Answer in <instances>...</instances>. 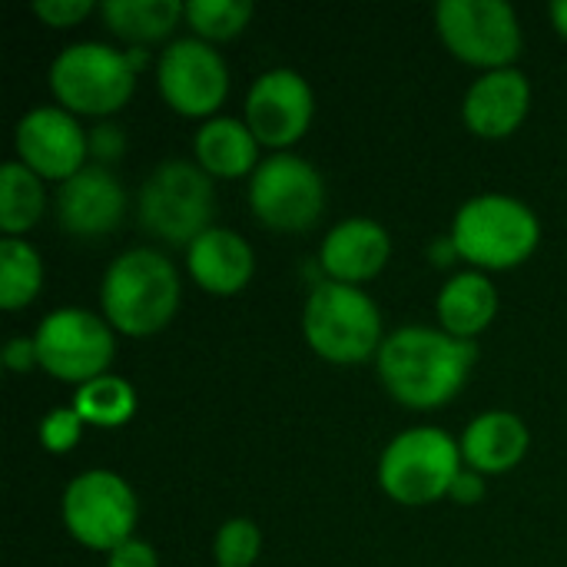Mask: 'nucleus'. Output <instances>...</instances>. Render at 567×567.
I'll use <instances>...</instances> for the list:
<instances>
[{"mask_svg": "<svg viewBox=\"0 0 567 567\" xmlns=\"http://www.w3.org/2000/svg\"><path fill=\"white\" fill-rule=\"evenodd\" d=\"M478 346L432 326H402L385 336L375 369L385 392L415 412L449 405L468 382Z\"/></svg>", "mask_w": 567, "mask_h": 567, "instance_id": "1", "label": "nucleus"}, {"mask_svg": "<svg viewBox=\"0 0 567 567\" xmlns=\"http://www.w3.org/2000/svg\"><path fill=\"white\" fill-rule=\"evenodd\" d=\"M183 299L176 266L153 246L120 252L100 282V309L113 332L146 339L163 332Z\"/></svg>", "mask_w": 567, "mask_h": 567, "instance_id": "2", "label": "nucleus"}, {"mask_svg": "<svg viewBox=\"0 0 567 567\" xmlns=\"http://www.w3.org/2000/svg\"><path fill=\"white\" fill-rule=\"evenodd\" d=\"M452 243L462 262L478 272H505L525 266L538 243V213L508 193H478L465 199L452 219Z\"/></svg>", "mask_w": 567, "mask_h": 567, "instance_id": "3", "label": "nucleus"}, {"mask_svg": "<svg viewBox=\"0 0 567 567\" xmlns=\"http://www.w3.org/2000/svg\"><path fill=\"white\" fill-rule=\"evenodd\" d=\"M309 349L332 365H359L379 355L385 332L375 299L362 286L322 279L309 289L302 309Z\"/></svg>", "mask_w": 567, "mask_h": 567, "instance_id": "4", "label": "nucleus"}, {"mask_svg": "<svg viewBox=\"0 0 567 567\" xmlns=\"http://www.w3.org/2000/svg\"><path fill=\"white\" fill-rule=\"evenodd\" d=\"M136 216L150 236L189 249L206 229H213V216H216L213 176L199 163L179 156L163 159L136 193Z\"/></svg>", "mask_w": 567, "mask_h": 567, "instance_id": "5", "label": "nucleus"}, {"mask_svg": "<svg viewBox=\"0 0 567 567\" xmlns=\"http://www.w3.org/2000/svg\"><path fill=\"white\" fill-rule=\"evenodd\" d=\"M50 90L56 106L70 110L73 116H96L110 120L120 113L136 90V70L126 50H116L100 40H80L63 47L50 70Z\"/></svg>", "mask_w": 567, "mask_h": 567, "instance_id": "6", "label": "nucleus"}, {"mask_svg": "<svg viewBox=\"0 0 567 567\" xmlns=\"http://www.w3.org/2000/svg\"><path fill=\"white\" fill-rule=\"evenodd\" d=\"M462 472V445L432 425L399 432L379 455V485L405 508H425L449 498Z\"/></svg>", "mask_w": 567, "mask_h": 567, "instance_id": "7", "label": "nucleus"}, {"mask_svg": "<svg viewBox=\"0 0 567 567\" xmlns=\"http://www.w3.org/2000/svg\"><path fill=\"white\" fill-rule=\"evenodd\" d=\"M60 515L76 545L110 555L123 542L136 538L140 502L123 475L110 468H86L63 488Z\"/></svg>", "mask_w": 567, "mask_h": 567, "instance_id": "8", "label": "nucleus"}, {"mask_svg": "<svg viewBox=\"0 0 567 567\" xmlns=\"http://www.w3.org/2000/svg\"><path fill=\"white\" fill-rule=\"evenodd\" d=\"M33 346L40 369L76 389L106 375L116 355L113 326L103 316L76 306L47 312L33 332Z\"/></svg>", "mask_w": 567, "mask_h": 567, "instance_id": "9", "label": "nucleus"}, {"mask_svg": "<svg viewBox=\"0 0 567 567\" xmlns=\"http://www.w3.org/2000/svg\"><path fill=\"white\" fill-rule=\"evenodd\" d=\"M435 30L452 56L482 73L515 66L522 53V20L505 0H442Z\"/></svg>", "mask_w": 567, "mask_h": 567, "instance_id": "10", "label": "nucleus"}, {"mask_svg": "<svg viewBox=\"0 0 567 567\" xmlns=\"http://www.w3.org/2000/svg\"><path fill=\"white\" fill-rule=\"evenodd\" d=\"M249 209L272 233H306L326 213V179L296 153H269L249 176Z\"/></svg>", "mask_w": 567, "mask_h": 567, "instance_id": "11", "label": "nucleus"}, {"mask_svg": "<svg viewBox=\"0 0 567 567\" xmlns=\"http://www.w3.org/2000/svg\"><path fill=\"white\" fill-rule=\"evenodd\" d=\"M156 90L166 106L189 120H213L229 93V66L223 53L199 40L179 37L156 56Z\"/></svg>", "mask_w": 567, "mask_h": 567, "instance_id": "12", "label": "nucleus"}, {"mask_svg": "<svg viewBox=\"0 0 567 567\" xmlns=\"http://www.w3.org/2000/svg\"><path fill=\"white\" fill-rule=\"evenodd\" d=\"M312 116L316 90L292 66H272L259 73L246 93L243 120L259 146H269L272 153H289V146H296L309 133Z\"/></svg>", "mask_w": 567, "mask_h": 567, "instance_id": "13", "label": "nucleus"}, {"mask_svg": "<svg viewBox=\"0 0 567 567\" xmlns=\"http://www.w3.org/2000/svg\"><path fill=\"white\" fill-rule=\"evenodd\" d=\"M13 150L43 183H66L90 159V130L63 106H33L13 126Z\"/></svg>", "mask_w": 567, "mask_h": 567, "instance_id": "14", "label": "nucleus"}, {"mask_svg": "<svg viewBox=\"0 0 567 567\" xmlns=\"http://www.w3.org/2000/svg\"><path fill=\"white\" fill-rule=\"evenodd\" d=\"M130 196L110 166L86 163L76 176L56 189V219L76 239H96L113 233L126 219Z\"/></svg>", "mask_w": 567, "mask_h": 567, "instance_id": "15", "label": "nucleus"}, {"mask_svg": "<svg viewBox=\"0 0 567 567\" xmlns=\"http://www.w3.org/2000/svg\"><path fill=\"white\" fill-rule=\"evenodd\" d=\"M532 113V80L518 66L482 73L462 100V120L478 140H508Z\"/></svg>", "mask_w": 567, "mask_h": 567, "instance_id": "16", "label": "nucleus"}, {"mask_svg": "<svg viewBox=\"0 0 567 567\" xmlns=\"http://www.w3.org/2000/svg\"><path fill=\"white\" fill-rule=\"evenodd\" d=\"M392 259V236L382 223L369 216H349L336 223L319 246V266L326 279L362 286L375 279Z\"/></svg>", "mask_w": 567, "mask_h": 567, "instance_id": "17", "label": "nucleus"}, {"mask_svg": "<svg viewBox=\"0 0 567 567\" xmlns=\"http://www.w3.org/2000/svg\"><path fill=\"white\" fill-rule=\"evenodd\" d=\"M186 269L203 292L226 299L249 286L256 272V252L236 229L213 226L186 249Z\"/></svg>", "mask_w": 567, "mask_h": 567, "instance_id": "18", "label": "nucleus"}, {"mask_svg": "<svg viewBox=\"0 0 567 567\" xmlns=\"http://www.w3.org/2000/svg\"><path fill=\"white\" fill-rule=\"evenodd\" d=\"M458 445H462L465 468H472L478 475H505L525 462V455L532 449V432L522 415L492 409V412L475 415L465 425Z\"/></svg>", "mask_w": 567, "mask_h": 567, "instance_id": "19", "label": "nucleus"}, {"mask_svg": "<svg viewBox=\"0 0 567 567\" xmlns=\"http://www.w3.org/2000/svg\"><path fill=\"white\" fill-rule=\"evenodd\" d=\"M498 306L502 299L488 272H478V269L452 272L435 299L439 329H445L455 339L475 342L495 322Z\"/></svg>", "mask_w": 567, "mask_h": 567, "instance_id": "20", "label": "nucleus"}, {"mask_svg": "<svg viewBox=\"0 0 567 567\" xmlns=\"http://www.w3.org/2000/svg\"><path fill=\"white\" fill-rule=\"evenodd\" d=\"M259 150H262L259 140L239 116H213L196 130V140H193L196 163L213 179L252 176L256 166L262 163Z\"/></svg>", "mask_w": 567, "mask_h": 567, "instance_id": "21", "label": "nucleus"}, {"mask_svg": "<svg viewBox=\"0 0 567 567\" xmlns=\"http://www.w3.org/2000/svg\"><path fill=\"white\" fill-rule=\"evenodd\" d=\"M103 23L130 47H150L166 40L179 20H186V3L179 0H106L100 3Z\"/></svg>", "mask_w": 567, "mask_h": 567, "instance_id": "22", "label": "nucleus"}, {"mask_svg": "<svg viewBox=\"0 0 567 567\" xmlns=\"http://www.w3.org/2000/svg\"><path fill=\"white\" fill-rule=\"evenodd\" d=\"M47 213V186L43 179L27 169L20 159L3 163L0 169V229L3 236L30 233Z\"/></svg>", "mask_w": 567, "mask_h": 567, "instance_id": "23", "label": "nucleus"}, {"mask_svg": "<svg viewBox=\"0 0 567 567\" xmlns=\"http://www.w3.org/2000/svg\"><path fill=\"white\" fill-rule=\"evenodd\" d=\"M43 289V259L40 252L20 239L3 236L0 239V306L7 312L27 309Z\"/></svg>", "mask_w": 567, "mask_h": 567, "instance_id": "24", "label": "nucleus"}, {"mask_svg": "<svg viewBox=\"0 0 567 567\" xmlns=\"http://www.w3.org/2000/svg\"><path fill=\"white\" fill-rule=\"evenodd\" d=\"M73 409L80 412V419L86 425L120 429L136 415V389L126 379L106 372V375H100V379L76 389Z\"/></svg>", "mask_w": 567, "mask_h": 567, "instance_id": "25", "label": "nucleus"}, {"mask_svg": "<svg viewBox=\"0 0 567 567\" xmlns=\"http://www.w3.org/2000/svg\"><path fill=\"white\" fill-rule=\"evenodd\" d=\"M252 13L256 7L249 0H189L186 3V23L193 27V37L213 47L236 40L249 27Z\"/></svg>", "mask_w": 567, "mask_h": 567, "instance_id": "26", "label": "nucleus"}, {"mask_svg": "<svg viewBox=\"0 0 567 567\" xmlns=\"http://www.w3.org/2000/svg\"><path fill=\"white\" fill-rule=\"evenodd\" d=\"M262 551V532L252 518H229L219 525L213 555L216 567H252Z\"/></svg>", "mask_w": 567, "mask_h": 567, "instance_id": "27", "label": "nucleus"}, {"mask_svg": "<svg viewBox=\"0 0 567 567\" xmlns=\"http://www.w3.org/2000/svg\"><path fill=\"white\" fill-rule=\"evenodd\" d=\"M83 419L80 412L70 405V409H53L40 419V445L53 455H66L76 449V442L83 439Z\"/></svg>", "mask_w": 567, "mask_h": 567, "instance_id": "28", "label": "nucleus"}, {"mask_svg": "<svg viewBox=\"0 0 567 567\" xmlns=\"http://www.w3.org/2000/svg\"><path fill=\"white\" fill-rule=\"evenodd\" d=\"M93 10H100V3H93V0H37L33 3V13L47 27H56V30H70V27L83 23Z\"/></svg>", "mask_w": 567, "mask_h": 567, "instance_id": "29", "label": "nucleus"}, {"mask_svg": "<svg viewBox=\"0 0 567 567\" xmlns=\"http://www.w3.org/2000/svg\"><path fill=\"white\" fill-rule=\"evenodd\" d=\"M123 153H126V133H123V126L113 123V120H100L90 130V156L100 166H113Z\"/></svg>", "mask_w": 567, "mask_h": 567, "instance_id": "30", "label": "nucleus"}, {"mask_svg": "<svg viewBox=\"0 0 567 567\" xmlns=\"http://www.w3.org/2000/svg\"><path fill=\"white\" fill-rule=\"evenodd\" d=\"M106 567H159V555L150 542L130 538L106 555Z\"/></svg>", "mask_w": 567, "mask_h": 567, "instance_id": "31", "label": "nucleus"}, {"mask_svg": "<svg viewBox=\"0 0 567 567\" xmlns=\"http://www.w3.org/2000/svg\"><path fill=\"white\" fill-rule=\"evenodd\" d=\"M3 365H7L10 372H30L33 365L40 369L33 336H13V339L3 346Z\"/></svg>", "mask_w": 567, "mask_h": 567, "instance_id": "32", "label": "nucleus"}, {"mask_svg": "<svg viewBox=\"0 0 567 567\" xmlns=\"http://www.w3.org/2000/svg\"><path fill=\"white\" fill-rule=\"evenodd\" d=\"M449 498H452L455 505H462V508L478 505V502L485 498V475H478V472L465 468V472L455 478V485H452Z\"/></svg>", "mask_w": 567, "mask_h": 567, "instance_id": "33", "label": "nucleus"}, {"mask_svg": "<svg viewBox=\"0 0 567 567\" xmlns=\"http://www.w3.org/2000/svg\"><path fill=\"white\" fill-rule=\"evenodd\" d=\"M429 256L439 262V266H449L452 259H458V252H455V243H452V236H442V239H435L432 243V249H429Z\"/></svg>", "mask_w": 567, "mask_h": 567, "instance_id": "34", "label": "nucleus"}, {"mask_svg": "<svg viewBox=\"0 0 567 567\" xmlns=\"http://www.w3.org/2000/svg\"><path fill=\"white\" fill-rule=\"evenodd\" d=\"M548 17H551V27L567 40V0H555L548 7Z\"/></svg>", "mask_w": 567, "mask_h": 567, "instance_id": "35", "label": "nucleus"}]
</instances>
